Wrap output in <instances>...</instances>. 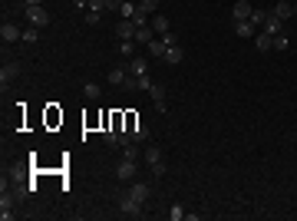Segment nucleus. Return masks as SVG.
Masks as SVG:
<instances>
[{
	"mask_svg": "<svg viewBox=\"0 0 297 221\" xmlns=\"http://www.w3.org/2000/svg\"><path fill=\"white\" fill-rule=\"evenodd\" d=\"M148 24H152V30H156L159 37H162V33H169V27H172L165 14H152V20H148Z\"/></svg>",
	"mask_w": 297,
	"mask_h": 221,
	"instance_id": "f3484780",
	"label": "nucleus"
},
{
	"mask_svg": "<svg viewBox=\"0 0 297 221\" xmlns=\"http://www.w3.org/2000/svg\"><path fill=\"white\" fill-rule=\"evenodd\" d=\"M145 162H148V165L162 162V149H159V145H148V149H145Z\"/></svg>",
	"mask_w": 297,
	"mask_h": 221,
	"instance_id": "4be33fe9",
	"label": "nucleus"
},
{
	"mask_svg": "<svg viewBox=\"0 0 297 221\" xmlns=\"http://www.w3.org/2000/svg\"><path fill=\"white\" fill-rule=\"evenodd\" d=\"M135 165H139L135 158H122L119 168H116V178H119V182H132V178H135Z\"/></svg>",
	"mask_w": 297,
	"mask_h": 221,
	"instance_id": "7ed1b4c3",
	"label": "nucleus"
},
{
	"mask_svg": "<svg viewBox=\"0 0 297 221\" xmlns=\"http://www.w3.org/2000/svg\"><path fill=\"white\" fill-rule=\"evenodd\" d=\"M73 4H76V7H89V0H73Z\"/></svg>",
	"mask_w": 297,
	"mask_h": 221,
	"instance_id": "4c0bfd02",
	"label": "nucleus"
},
{
	"mask_svg": "<svg viewBox=\"0 0 297 221\" xmlns=\"http://www.w3.org/2000/svg\"><path fill=\"white\" fill-rule=\"evenodd\" d=\"M165 50H169V47H165V40H162V37H156L152 43H148V53H156V56H162Z\"/></svg>",
	"mask_w": 297,
	"mask_h": 221,
	"instance_id": "b1692460",
	"label": "nucleus"
},
{
	"mask_svg": "<svg viewBox=\"0 0 297 221\" xmlns=\"http://www.w3.org/2000/svg\"><path fill=\"white\" fill-rule=\"evenodd\" d=\"M152 175H156V178H165V162H156V165H152Z\"/></svg>",
	"mask_w": 297,
	"mask_h": 221,
	"instance_id": "f704fd0d",
	"label": "nucleus"
},
{
	"mask_svg": "<svg viewBox=\"0 0 297 221\" xmlns=\"http://www.w3.org/2000/svg\"><path fill=\"white\" fill-rule=\"evenodd\" d=\"M182 56H185V53H182V47L175 43V47H169V50L162 53V60H165L169 66H179V63H182Z\"/></svg>",
	"mask_w": 297,
	"mask_h": 221,
	"instance_id": "a211bd4d",
	"label": "nucleus"
},
{
	"mask_svg": "<svg viewBox=\"0 0 297 221\" xmlns=\"http://www.w3.org/2000/svg\"><path fill=\"white\" fill-rule=\"evenodd\" d=\"M27 20H30V27H47L50 14L43 10V4H27Z\"/></svg>",
	"mask_w": 297,
	"mask_h": 221,
	"instance_id": "f257e3e1",
	"label": "nucleus"
},
{
	"mask_svg": "<svg viewBox=\"0 0 297 221\" xmlns=\"http://www.w3.org/2000/svg\"><path fill=\"white\" fill-rule=\"evenodd\" d=\"M17 76H20V63H4V70H0V86L7 89V83H14Z\"/></svg>",
	"mask_w": 297,
	"mask_h": 221,
	"instance_id": "0eeeda50",
	"label": "nucleus"
},
{
	"mask_svg": "<svg viewBox=\"0 0 297 221\" xmlns=\"http://www.w3.org/2000/svg\"><path fill=\"white\" fill-rule=\"evenodd\" d=\"M264 20H267V10H254V14H251V24L254 27H264Z\"/></svg>",
	"mask_w": 297,
	"mask_h": 221,
	"instance_id": "7c9ffc66",
	"label": "nucleus"
},
{
	"mask_svg": "<svg viewBox=\"0 0 297 221\" xmlns=\"http://www.w3.org/2000/svg\"><path fill=\"white\" fill-rule=\"evenodd\" d=\"M129 135H132V142H148V126L135 119V122H132V129H129Z\"/></svg>",
	"mask_w": 297,
	"mask_h": 221,
	"instance_id": "2eb2a0df",
	"label": "nucleus"
},
{
	"mask_svg": "<svg viewBox=\"0 0 297 221\" xmlns=\"http://www.w3.org/2000/svg\"><path fill=\"white\" fill-rule=\"evenodd\" d=\"M125 79H129V66H116V70H109V83H112V86H125Z\"/></svg>",
	"mask_w": 297,
	"mask_h": 221,
	"instance_id": "6ab92c4d",
	"label": "nucleus"
},
{
	"mask_svg": "<svg viewBox=\"0 0 297 221\" xmlns=\"http://www.w3.org/2000/svg\"><path fill=\"white\" fill-rule=\"evenodd\" d=\"M274 4H277V0H274Z\"/></svg>",
	"mask_w": 297,
	"mask_h": 221,
	"instance_id": "a19ab883",
	"label": "nucleus"
},
{
	"mask_svg": "<svg viewBox=\"0 0 297 221\" xmlns=\"http://www.w3.org/2000/svg\"><path fill=\"white\" fill-rule=\"evenodd\" d=\"M102 142H106V145H119V129L116 126L106 129V132H102Z\"/></svg>",
	"mask_w": 297,
	"mask_h": 221,
	"instance_id": "393cba45",
	"label": "nucleus"
},
{
	"mask_svg": "<svg viewBox=\"0 0 297 221\" xmlns=\"http://www.w3.org/2000/svg\"><path fill=\"white\" fill-rule=\"evenodd\" d=\"M129 195H132L135 201H139V205H145V201H148V195H152V188H148L145 182H135L132 188H129Z\"/></svg>",
	"mask_w": 297,
	"mask_h": 221,
	"instance_id": "ddd939ff",
	"label": "nucleus"
},
{
	"mask_svg": "<svg viewBox=\"0 0 297 221\" xmlns=\"http://www.w3.org/2000/svg\"><path fill=\"white\" fill-rule=\"evenodd\" d=\"M135 10H139V4H129V0H122V4H119V17H125V20H132Z\"/></svg>",
	"mask_w": 297,
	"mask_h": 221,
	"instance_id": "412c9836",
	"label": "nucleus"
},
{
	"mask_svg": "<svg viewBox=\"0 0 297 221\" xmlns=\"http://www.w3.org/2000/svg\"><path fill=\"white\" fill-rule=\"evenodd\" d=\"M20 27L17 24H7V20H4V27H0V40H4V43H14V40H20Z\"/></svg>",
	"mask_w": 297,
	"mask_h": 221,
	"instance_id": "9b49d317",
	"label": "nucleus"
},
{
	"mask_svg": "<svg viewBox=\"0 0 297 221\" xmlns=\"http://www.w3.org/2000/svg\"><path fill=\"white\" fill-rule=\"evenodd\" d=\"M271 47L274 50H287V33H277V37L271 40Z\"/></svg>",
	"mask_w": 297,
	"mask_h": 221,
	"instance_id": "c756f323",
	"label": "nucleus"
},
{
	"mask_svg": "<svg viewBox=\"0 0 297 221\" xmlns=\"http://www.w3.org/2000/svg\"><path fill=\"white\" fill-rule=\"evenodd\" d=\"M99 20H102V10H89V14H86V24L89 27H96Z\"/></svg>",
	"mask_w": 297,
	"mask_h": 221,
	"instance_id": "473e14b6",
	"label": "nucleus"
},
{
	"mask_svg": "<svg viewBox=\"0 0 297 221\" xmlns=\"http://www.w3.org/2000/svg\"><path fill=\"white\" fill-rule=\"evenodd\" d=\"M119 4H122V0H109V10H119Z\"/></svg>",
	"mask_w": 297,
	"mask_h": 221,
	"instance_id": "e433bc0d",
	"label": "nucleus"
},
{
	"mask_svg": "<svg viewBox=\"0 0 297 221\" xmlns=\"http://www.w3.org/2000/svg\"><path fill=\"white\" fill-rule=\"evenodd\" d=\"M89 10H109V0H89Z\"/></svg>",
	"mask_w": 297,
	"mask_h": 221,
	"instance_id": "72a5a7b5",
	"label": "nucleus"
},
{
	"mask_svg": "<svg viewBox=\"0 0 297 221\" xmlns=\"http://www.w3.org/2000/svg\"><path fill=\"white\" fill-rule=\"evenodd\" d=\"M162 40H165V47H175V43H179V40H175V33L169 30V33H162Z\"/></svg>",
	"mask_w": 297,
	"mask_h": 221,
	"instance_id": "c9c22d12",
	"label": "nucleus"
},
{
	"mask_svg": "<svg viewBox=\"0 0 297 221\" xmlns=\"http://www.w3.org/2000/svg\"><path fill=\"white\" fill-rule=\"evenodd\" d=\"M251 14H254L251 0H238L235 7H231V17H235V20H251Z\"/></svg>",
	"mask_w": 297,
	"mask_h": 221,
	"instance_id": "1a4fd4ad",
	"label": "nucleus"
},
{
	"mask_svg": "<svg viewBox=\"0 0 297 221\" xmlns=\"http://www.w3.org/2000/svg\"><path fill=\"white\" fill-rule=\"evenodd\" d=\"M20 40H24V43H37L40 40V27H27V30L20 33Z\"/></svg>",
	"mask_w": 297,
	"mask_h": 221,
	"instance_id": "5701e85b",
	"label": "nucleus"
},
{
	"mask_svg": "<svg viewBox=\"0 0 297 221\" xmlns=\"http://www.w3.org/2000/svg\"><path fill=\"white\" fill-rule=\"evenodd\" d=\"M185 208H182V205H172V208H169V218H172V221H185Z\"/></svg>",
	"mask_w": 297,
	"mask_h": 221,
	"instance_id": "c85d7f7f",
	"label": "nucleus"
},
{
	"mask_svg": "<svg viewBox=\"0 0 297 221\" xmlns=\"http://www.w3.org/2000/svg\"><path fill=\"white\" fill-rule=\"evenodd\" d=\"M119 211H122L125 218H142V205L135 201L132 195H129V191H125V195L119 198Z\"/></svg>",
	"mask_w": 297,
	"mask_h": 221,
	"instance_id": "f03ea898",
	"label": "nucleus"
},
{
	"mask_svg": "<svg viewBox=\"0 0 297 221\" xmlns=\"http://www.w3.org/2000/svg\"><path fill=\"white\" fill-rule=\"evenodd\" d=\"M271 40H274L271 33H258V37H254V47H258L261 53H267V50H274V47H271Z\"/></svg>",
	"mask_w": 297,
	"mask_h": 221,
	"instance_id": "aec40b11",
	"label": "nucleus"
},
{
	"mask_svg": "<svg viewBox=\"0 0 297 221\" xmlns=\"http://www.w3.org/2000/svg\"><path fill=\"white\" fill-rule=\"evenodd\" d=\"M156 37H159V33L152 30V24H145V27H135V43H139V47H148V43H152Z\"/></svg>",
	"mask_w": 297,
	"mask_h": 221,
	"instance_id": "6e6552de",
	"label": "nucleus"
},
{
	"mask_svg": "<svg viewBox=\"0 0 297 221\" xmlns=\"http://www.w3.org/2000/svg\"><path fill=\"white\" fill-rule=\"evenodd\" d=\"M139 10H142V14H148V17H152V14L159 10V0H139Z\"/></svg>",
	"mask_w": 297,
	"mask_h": 221,
	"instance_id": "bb28decb",
	"label": "nucleus"
},
{
	"mask_svg": "<svg viewBox=\"0 0 297 221\" xmlns=\"http://www.w3.org/2000/svg\"><path fill=\"white\" fill-rule=\"evenodd\" d=\"M254 30H258V27L251 24V20H235V37L251 40V37H254Z\"/></svg>",
	"mask_w": 297,
	"mask_h": 221,
	"instance_id": "4468645a",
	"label": "nucleus"
},
{
	"mask_svg": "<svg viewBox=\"0 0 297 221\" xmlns=\"http://www.w3.org/2000/svg\"><path fill=\"white\" fill-rule=\"evenodd\" d=\"M135 145L139 142H125L122 149H125V158H135V162H139V149H135Z\"/></svg>",
	"mask_w": 297,
	"mask_h": 221,
	"instance_id": "2f4dec72",
	"label": "nucleus"
},
{
	"mask_svg": "<svg viewBox=\"0 0 297 221\" xmlns=\"http://www.w3.org/2000/svg\"><path fill=\"white\" fill-rule=\"evenodd\" d=\"M271 14L277 17V20H290V17H294V4H290V0H277L271 7Z\"/></svg>",
	"mask_w": 297,
	"mask_h": 221,
	"instance_id": "423d86ee",
	"label": "nucleus"
},
{
	"mask_svg": "<svg viewBox=\"0 0 297 221\" xmlns=\"http://www.w3.org/2000/svg\"><path fill=\"white\" fill-rule=\"evenodd\" d=\"M83 93H86V99H99V96H102V89L96 86V83H86V86H83Z\"/></svg>",
	"mask_w": 297,
	"mask_h": 221,
	"instance_id": "cd10ccee",
	"label": "nucleus"
},
{
	"mask_svg": "<svg viewBox=\"0 0 297 221\" xmlns=\"http://www.w3.org/2000/svg\"><path fill=\"white\" fill-rule=\"evenodd\" d=\"M0 218L4 221L14 218V195H10L7 188H4V195H0Z\"/></svg>",
	"mask_w": 297,
	"mask_h": 221,
	"instance_id": "9d476101",
	"label": "nucleus"
},
{
	"mask_svg": "<svg viewBox=\"0 0 297 221\" xmlns=\"http://www.w3.org/2000/svg\"><path fill=\"white\" fill-rule=\"evenodd\" d=\"M294 17H297V4H294Z\"/></svg>",
	"mask_w": 297,
	"mask_h": 221,
	"instance_id": "ea45409f",
	"label": "nucleus"
},
{
	"mask_svg": "<svg viewBox=\"0 0 297 221\" xmlns=\"http://www.w3.org/2000/svg\"><path fill=\"white\" fill-rule=\"evenodd\" d=\"M264 33H271V37H277V33H284V20H277V17L267 10V20H264Z\"/></svg>",
	"mask_w": 297,
	"mask_h": 221,
	"instance_id": "dca6fc26",
	"label": "nucleus"
},
{
	"mask_svg": "<svg viewBox=\"0 0 297 221\" xmlns=\"http://www.w3.org/2000/svg\"><path fill=\"white\" fill-rule=\"evenodd\" d=\"M135 47H139L135 40H122V43H119V53H122V56H132V53H135Z\"/></svg>",
	"mask_w": 297,
	"mask_h": 221,
	"instance_id": "a878e982",
	"label": "nucleus"
},
{
	"mask_svg": "<svg viewBox=\"0 0 297 221\" xmlns=\"http://www.w3.org/2000/svg\"><path fill=\"white\" fill-rule=\"evenodd\" d=\"M112 30H116L119 40H135V24H132V20H125V17L119 20L116 27H112Z\"/></svg>",
	"mask_w": 297,
	"mask_h": 221,
	"instance_id": "39448f33",
	"label": "nucleus"
},
{
	"mask_svg": "<svg viewBox=\"0 0 297 221\" xmlns=\"http://www.w3.org/2000/svg\"><path fill=\"white\" fill-rule=\"evenodd\" d=\"M27 4H43V0H27Z\"/></svg>",
	"mask_w": 297,
	"mask_h": 221,
	"instance_id": "58836bf2",
	"label": "nucleus"
},
{
	"mask_svg": "<svg viewBox=\"0 0 297 221\" xmlns=\"http://www.w3.org/2000/svg\"><path fill=\"white\" fill-rule=\"evenodd\" d=\"M148 96H152V103H156L159 112H169V106H165V86L152 83V86H148Z\"/></svg>",
	"mask_w": 297,
	"mask_h": 221,
	"instance_id": "20e7f679",
	"label": "nucleus"
},
{
	"mask_svg": "<svg viewBox=\"0 0 297 221\" xmlns=\"http://www.w3.org/2000/svg\"><path fill=\"white\" fill-rule=\"evenodd\" d=\"M148 73V60L145 56H132L129 60V76H145Z\"/></svg>",
	"mask_w": 297,
	"mask_h": 221,
	"instance_id": "f8f14e48",
	"label": "nucleus"
}]
</instances>
